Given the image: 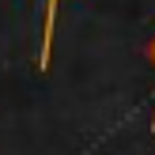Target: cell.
Instances as JSON below:
<instances>
[{"instance_id": "6da1fadb", "label": "cell", "mask_w": 155, "mask_h": 155, "mask_svg": "<svg viewBox=\"0 0 155 155\" xmlns=\"http://www.w3.org/2000/svg\"><path fill=\"white\" fill-rule=\"evenodd\" d=\"M57 12H61V0H45L42 4V38H38V72H49L53 64V30H57Z\"/></svg>"}, {"instance_id": "7a4b0ae2", "label": "cell", "mask_w": 155, "mask_h": 155, "mask_svg": "<svg viewBox=\"0 0 155 155\" xmlns=\"http://www.w3.org/2000/svg\"><path fill=\"white\" fill-rule=\"evenodd\" d=\"M148 61H151V64H155V38H151V42H148ZM151 133H155V114H151Z\"/></svg>"}]
</instances>
